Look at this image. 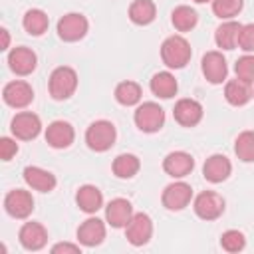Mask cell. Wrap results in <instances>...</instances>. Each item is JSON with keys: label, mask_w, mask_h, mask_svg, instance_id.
I'll return each mask as SVG.
<instances>
[{"label": "cell", "mask_w": 254, "mask_h": 254, "mask_svg": "<svg viewBox=\"0 0 254 254\" xmlns=\"http://www.w3.org/2000/svg\"><path fill=\"white\" fill-rule=\"evenodd\" d=\"M192 50L183 36H169L161 44V60L171 69H181L190 62Z\"/></svg>", "instance_id": "obj_1"}, {"label": "cell", "mask_w": 254, "mask_h": 254, "mask_svg": "<svg viewBox=\"0 0 254 254\" xmlns=\"http://www.w3.org/2000/svg\"><path fill=\"white\" fill-rule=\"evenodd\" d=\"M50 95L56 99V101H65L69 99L75 89H77V73L73 67L69 65H60L52 71L50 75Z\"/></svg>", "instance_id": "obj_2"}, {"label": "cell", "mask_w": 254, "mask_h": 254, "mask_svg": "<svg viewBox=\"0 0 254 254\" xmlns=\"http://www.w3.org/2000/svg\"><path fill=\"white\" fill-rule=\"evenodd\" d=\"M115 139H117L115 125L111 121H107V119L93 121L87 127V131H85V143L95 153H103V151L111 149L113 143H115Z\"/></svg>", "instance_id": "obj_3"}, {"label": "cell", "mask_w": 254, "mask_h": 254, "mask_svg": "<svg viewBox=\"0 0 254 254\" xmlns=\"http://www.w3.org/2000/svg\"><path fill=\"white\" fill-rule=\"evenodd\" d=\"M135 125L143 133H157L165 125V111L155 101H145L135 109Z\"/></svg>", "instance_id": "obj_4"}, {"label": "cell", "mask_w": 254, "mask_h": 254, "mask_svg": "<svg viewBox=\"0 0 254 254\" xmlns=\"http://www.w3.org/2000/svg\"><path fill=\"white\" fill-rule=\"evenodd\" d=\"M224 204L226 202H224V198L218 192H214V190H202V192L196 194L192 208H194V212H196L198 218H202V220H216L218 216H222Z\"/></svg>", "instance_id": "obj_5"}, {"label": "cell", "mask_w": 254, "mask_h": 254, "mask_svg": "<svg viewBox=\"0 0 254 254\" xmlns=\"http://www.w3.org/2000/svg\"><path fill=\"white\" fill-rule=\"evenodd\" d=\"M153 236V220L145 212H135L125 226V238L133 246H143Z\"/></svg>", "instance_id": "obj_6"}, {"label": "cell", "mask_w": 254, "mask_h": 254, "mask_svg": "<svg viewBox=\"0 0 254 254\" xmlns=\"http://www.w3.org/2000/svg\"><path fill=\"white\" fill-rule=\"evenodd\" d=\"M87 18L77 12H69L58 20V36L64 42H77L87 34Z\"/></svg>", "instance_id": "obj_7"}, {"label": "cell", "mask_w": 254, "mask_h": 254, "mask_svg": "<svg viewBox=\"0 0 254 254\" xmlns=\"http://www.w3.org/2000/svg\"><path fill=\"white\" fill-rule=\"evenodd\" d=\"M10 129L14 133L16 139H22V141H30V139H36L42 131V121L36 113L32 111H20L12 117L10 121Z\"/></svg>", "instance_id": "obj_8"}, {"label": "cell", "mask_w": 254, "mask_h": 254, "mask_svg": "<svg viewBox=\"0 0 254 254\" xmlns=\"http://www.w3.org/2000/svg\"><path fill=\"white\" fill-rule=\"evenodd\" d=\"M190 198H192V189L185 181H175V183L167 185L161 194L163 206L167 210H183L185 206H189Z\"/></svg>", "instance_id": "obj_9"}, {"label": "cell", "mask_w": 254, "mask_h": 254, "mask_svg": "<svg viewBox=\"0 0 254 254\" xmlns=\"http://www.w3.org/2000/svg\"><path fill=\"white\" fill-rule=\"evenodd\" d=\"M2 99L6 105L14 107V109H22V107H28L34 99V89L28 81H22V79H16V81H10L4 85L2 89Z\"/></svg>", "instance_id": "obj_10"}, {"label": "cell", "mask_w": 254, "mask_h": 254, "mask_svg": "<svg viewBox=\"0 0 254 254\" xmlns=\"http://www.w3.org/2000/svg\"><path fill=\"white\" fill-rule=\"evenodd\" d=\"M4 208L14 218H28L34 210V198L24 189H14L4 196Z\"/></svg>", "instance_id": "obj_11"}, {"label": "cell", "mask_w": 254, "mask_h": 254, "mask_svg": "<svg viewBox=\"0 0 254 254\" xmlns=\"http://www.w3.org/2000/svg\"><path fill=\"white\" fill-rule=\"evenodd\" d=\"M173 115H175V121L179 125H183V127H194L202 119V105L196 99L183 97V99H179L175 103Z\"/></svg>", "instance_id": "obj_12"}, {"label": "cell", "mask_w": 254, "mask_h": 254, "mask_svg": "<svg viewBox=\"0 0 254 254\" xmlns=\"http://www.w3.org/2000/svg\"><path fill=\"white\" fill-rule=\"evenodd\" d=\"M200 67H202V75L210 83H222L228 75V65L220 52H206L202 56Z\"/></svg>", "instance_id": "obj_13"}, {"label": "cell", "mask_w": 254, "mask_h": 254, "mask_svg": "<svg viewBox=\"0 0 254 254\" xmlns=\"http://www.w3.org/2000/svg\"><path fill=\"white\" fill-rule=\"evenodd\" d=\"M194 169V159L187 151H173L163 159V171L173 179H183Z\"/></svg>", "instance_id": "obj_14"}, {"label": "cell", "mask_w": 254, "mask_h": 254, "mask_svg": "<svg viewBox=\"0 0 254 254\" xmlns=\"http://www.w3.org/2000/svg\"><path fill=\"white\" fill-rule=\"evenodd\" d=\"M73 139H75V131L67 121H62V119L52 121L46 129V141L54 149H67L73 143Z\"/></svg>", "instance_id": "obj_15"}, {"label": "cell", "mask_w": 254, "mask_h": 254, "mask_svg": "<svg viewBox=\"0 0 254 254\" xmlns=\"http://www.w3.org/2000/svg\"><path fill=\"white\" fill-rule=\"evenodd\" d=\"M18 238H20V244L26 248V250H42L48 242V230L44 228V224L40 222H24L20 232H18Z\"/></svg>", "instance_id": "obj_16"}, {"label": "cell", "mask_w": 254, "mask_h": 254, "mask_svg": "<svg viewBox=\"0 0 254 254\" xmlns=\"http://www.w3.org/2000/svg\"><path fill=\"white\" fill-rule=\"evenodd\" d=\"M36 64H38L36 54L26 46L14 48L8 54V65L16 75H30L36 69Z\"/></svg>", "instance_id": "obj_17"}, {"label": "cell", "mask_w": 254, "mask_h": 254, "mask_svg": "<svg viewBox=\"0 0 254 254\" xmlns=\"http://www.w3.org/2000/svg\"><path fill=\"white\" fill-rule=\"evenodd\" d=\"M230 173H232V165H230V161L224 157V155H210L206 161H204V165H202V177L208 181V183H222V181H226L228 177H230Z\"/></svg>", "instance_id": "obj_18"}, {"label": "cell", "mask_w": 254, "mask_h": 254, "mask_svg": "<svg viewBox=\"0 0 254 254\" xmlns=\"http://www.w3.org/2000/svg\"><path fill=\"white\" fill-rule=\"evenodd\" d=\"M133 214H135L133 206H131V202L127 198H113L105 206V220L113 228H125Z\"/></svg>", "instance_id": "obj_19"}, {"label": "cell", "mask_w": 254, "mask_h": 254, "mask_svg": "<svg viewBox=\"0 0 254 254\" xmlns=\"http://www.w3.org/2000/svg\"><path fill=\"white\" fill-rule=\"evenodd\" d=\"M103 238H105V224L97 216H91V218L83 220L77 228V240H79V244H83L87 248L101 244Z\"/></svg>", "instance_id": "obj_20"}, {"label": "cell", "mask_w": 254, "mask_h": 254, "mask_svg": "<svg viewBox=\"0 0 254 254\" xmlns=\"http://www.w3.org/2000/svg\"><path fill=\"white\" fill-rule=\"evenodd\" d=\"M24 181H26V185L30 187V189H34V190H40V192H50V190H54L56 189V177L50 173V171H46V169H42V167H26L24 169Z\"/></svg>", "instance_id": "obj_21"}, {"label": "cell", "mask_w": 254, "mask_h": 254, "mask_svg": "<svg viewBox=\"0 0 254 254\" xmlns=\"http://www.w3.org/2000/svg\"><path fill=\"white\" fill-rule=\"evenodd\" d=\"M75 202H77L79 210H83L87 214H95L103 206V194L95 185H83L75 192Z\"/></svg>", "instance_id": "obj_22"}, {"label": "cell", "mask_w": 254, "mask_h": 254, "mask_svg": "<svg viewBox=\"0 0 254 254\" xmlns=\"http://www.w3.org/2000/svg\"><path fill=\"white\" fill-rule=\"evenodd\" d=\"M224 97L230 105L234 107H240V105H246L250 99H252V89H250V83L242 81V79H230L226 81L224 85Z\"/></svg>", "instance_id": "obj_23"}, {"label": "cell", "mask_w": 254, "mask_h": 254, "mask_svg": "<svg viewBox=\"0 0 254 254\" xmlns=\"http://www.w3.org/2000/svg\"><path fill=\"white\" fill-rule=\"evenodd\" d=\"M151 91L161 97V99H171L173 95H177V89H179V83L175 79V75L171 71H159L151 77Z\"/></svg>", "instance_id": "obj_24"}, {"label": "cell", "mask_w": 254, "mask_h": 254, "mask_svg": "<svg viewBox=\"0 0 254 254\" xmlns=\"http://www.w3.org/2000/svg\"><path fill=\"white\" fill-rule=\"evenodd\" d=\"M157 8L153 0H133L129 6V20L137 26H147L155 20Z\"/></svg>", "instance_id": "obj_25"}, {"label": "cell", "mask_w": 254, "mask_h": 254, "mask_svg": "<svg viewBox=\"0 0 254 254\" xmlns=\"http://www.w3.org/2000/svg\"><path fill=\"white\" fill-rule=\"evenodd\" d=\"M240 26H242V24H238V22H234V20L222 22V24L216 28V32H214V42H216V46L222 48V50H234V48H236V42H238Z\"/></svg>", "instance_id": "obj_26"}, {"label": "cell", "mask_w": 254, "mask_h": 254, "mask_svg": "<svg viewBox=\"0 0 254 254\" xmlns=\"http://www.w3.org/2000/svg\"><path fill=\"white\" fill-rule=\"evenodd\" d=\"M111 169H113V175L117 179H131V177H135L139 173L141 161L131 153H121V155H117L113 159Z\"/></svg>", "instance_id": "obj_27"}, {"label": "cell", "mask_w": 254, "mask_h": 254, "mask_svg": "<svg viewBox=\"0 0 254 254\" xmlns=\"http://www.w3.org/2000/svg\"><path fill=\"white\" fill-rule=\"evenodd\" d=\"M22 26H24V30H26L30 36H42V34L48 30V26H50V18H48V14H46L44 10L32 8V10H28V12L24 14Z\"/></svg>", "instance_id": "obj_28"}, {"label": "cell", "mask_w": 254, "mask_h": 254, "mask_svg": "<svg viewBox=\"0 0 254 254\" xmlns=\"http://www.w3.org/2000/svg\"><path fill=\"white\" fill-rule=\"evenodd\" d=\"M141 95H143V91H141V85L137 81L127 79V81L117 83V87H115V99H117V103H121L125 107L137 105L141 101Z\"/></svg>", "instance_id": "obj_29"}, {"label": "cell", "mask_w": 254, "mask_h": 254, "mask_svg": "<svg viewBox=\"0 0 254 254\" xmlns=\"http://www.w3.org/2000/svg\"><path fill=\"white\" fill-rule=\"evenodd\" d=\"M171 22H173V26H175V30H179V32H189V30H192L194 26H196V22H198V16H196V12L190 8V6H177L173 12H171Z\"/></svg>", "instance_id": "obj_30"}, {"label": "cell", "mask_w": 254, "mask_h": 254, "mask_svg": "<svg viewBox=\"0 0 254 254\" xmlns=\"http://www.w3.org/2000/svg\"><path fill=\"white\" fill-rule=\"evenodd\" d=\"M234 153L244 163H254V131H242L234 141Z\"/></svg>", "instance_id": "obj_31"}, {"label": "cell", "mask_w": 254, "mask_h": 254, "mask_svg": "<svg viewBox=\"0 0 254 254\" xmlns=\"http://www.w3.org/2000/svg\"><path fill=\"white\" fill-rule=\"evenodd\" d=\"M244 6V0H212V12L220 20H232Z\"/></svg>", "instance_id": "obj_32"}, {"label": "cell", "mask_w": 254, "mask_h": 254, "mask_svg": "<svg viewBox=\"0 0 254 254\" xmlns=\"http://www.w3.org/2000/svg\"><path fill=\"white\" fill-rule=\"evenodd\" d=\"M220 246H222L226 252L234 254V252L244 250L246 238H244V234H242L240 230H226V232H222V236H220Z\"/></svg>", "instance_id": "obj_33"}, {"label": "cell", "mask_w": 254, "mask_h": 254, "mask_svg": "<svg viewBox=\"0 0 254 254\" xmlns=\"http://www.w3.org/2000/svg\"><path fill=\"white\" fill-rule=\"evenodd\" d=\"M234 73L238 79L246 81V83H254V56H242L236 60V65H234Z\"/></svg>", "instance_id": "obj_34"}, {"label": "cell", "mask_w": 254, "mask_h": 254, "mask_svg": "<svg viewBox=\"0 0 254 254\" xmlns=\"http://www.w3.org/2000/svg\"><path fill=\"white\" fill-rule=\"evenodd\" d=\"M236 46H238L240 50H244L246 54L254 52V24H244V26H240Z\"/></svg>", "instance_id": "obj_35"}, {"label": "cell", "mask_w": 254, "mask_h": 254, "mask_svg": "<svg viewBox=\"0 0 254 254\" xmlns=\"http://www.w3.org/2000/svg\"><path fill=\"white\" fill-rule=\"evenodd\" d=\"M16 153H18V143L10 137H2L0 139V157H2V161H10Z\"/></svg>", "instance_id": "obj_36"}, {"label": "cell", "mask_w": 254, "mask_h": 254, "mask_svg": "<svg viewBox=\"0 0 254 254\" xmlns=\"http://www.w3.org/2000/svg\"><path fill=\"white\" fill-rule=\"evenodd\" d=\"M79 254L81 252V248H79V244H69V242H60V244H56V246H52V254Z\"/></svg>", "instance_id": "obj_37"}, {"label": "cell", "mask_w": 254, "mask_h": 254, "mask_svg": "<svg viewBox=\"0 0 254 254\" xmlns=\"http://www.w3.org/2000/svg\"><path fill=\"white\" fill-rule=\"evenodd\" d=\"M0 34H2V50H8V46H10V36H8V30H6V28H2V30H0Z\"/></svg>", "instance_id": "obj_38"}, {"label": "cell", "mask_w": 254, "mask_h": 254, "mask_svg": "<svg viewBox=\"0 0 254 254\" xmlns=\"http://www.w3.org/2000/svg\"><path fill=\"white\" fill-rule=\"evenodd\" d=\"M196 4H204V2H210V0H194Z\"/></svg>", "instance_id": "obj_39"}, {"label": "cell", "mask_w": 254, "mask_h": 254, "mask_svg": "<svg viewBox=\"0 0 254 254\" xmlns=\"http://www.w3.org/2000/svg\"><path fill=\"white\" fill-rule=\"evenodd\" d=\"M252 97H254V91H252Z\"/></svg>", "instance_id": "obj_40"}]
</instances>
